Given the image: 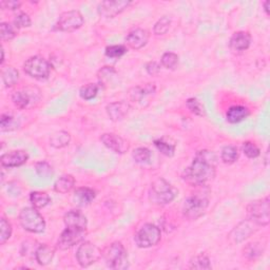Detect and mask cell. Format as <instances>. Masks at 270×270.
<instances>
[{"instance_id":"1","label":"cell","mask_w":270,"mask_h":270,"mask_svg":"<svg viewBox=\"0 0 270 270\" xmlns=\"http://www.w3.org/2000/svg\"><path fill=\"white\" fill-rule=\"evenodd\" d=\"M216 156L212 151H199L192 164L186 169L184 179L192 186H205L215 176Z\"/></svg>"},{"instance_id":"2","label":"cell","mask_w":270,"mask_h":270,"mask_svg":"<svg viewBox=\"0 0 270 270\" xmlns=\"http://www.w3.org/2000/svg\"><path fill=\"white\" fill-rule=\"evenodd\" d=\"M177 190L164 179L153 182L149 192L150 201L155 205H168L175 199Z\"/></svg>"},{"instance_id":"3","label":"cell","mask_w":270,"mask_h":270,"mask_svg":"<svg viewBox=\"0 0 270 270\" xmlns=\"http://www.w3.org/2000/svg\"><path fill=\"white\" fill-rule=\"evenodd\" d=\"M104 258L107 265L116 270H124L129 267L128 255L121 242H114L104 251Z\"/></svg>"},{"instance_id":"4","label":"cell","mask_w":270,"mask_h":270,"mask_svg":"<svg viewBox=\"0 0 270 270\" xmlns=\"http://www.w3.org/2000/svg\"><path fill=\"white\" fill-rule=\"evenodd\" d=\"M208 205H209L208 194L198 192L185 201L183 213L185 217L191 219V221H193V219L196 221V219H198L205 213Z\"/></svg>"},{"instance_id":"5","label":"cell","mask_w":270,"mask_h":270,"mask_svg":"<svg viewBox=\"0 0 270 270\" xmlns=\"http://www.w3.org/2000/svg\"><path fill=\"white\" fill-rule=\"evenodd\" d=\"M19 222L24 230L32 233H41L46 229L45 218L34 207L23 208L20 211Z\"/></svg>"},{"instance_id":"6","label":"cell","mask_w":270,"mask_h":270,"mask_svg":"<svg viewBox=\"0 0 270 270\" xmlns=\"http://www.w3.org/2000/svg\"><path fill=\"white\" fill-rule=\"evenodd\" d=\"M160 229L153 224H145L135 234L134 240L139 248H149L155 246L160 241Z\"/></svg>"},{"instance_id":"7","label":"cell","mask_w":270,"mask_h":270,"mask_svg":"<svg viewBox=\"0 0 270 270\" xmlns=\"http://www.w3.org/2000/svg\"><path fill=\"white\" fill-rule=\"evenodd\" d=\"M269 198L251 202L247 207L248 216L259 226H267L270 222Z\"/></svg>"},{"instance_id":"8","label":"cell","mask_w":270,"mask_h":270,"mask_svg":"<svg viewBox=\"0 0 270 270\" xmlns=\"http://www.w3.org/2000/svg\"><path fill=\"white\" fill-rule=\"evenodd\" d=\"M41 93L36 87H25L16 91L12 95V100L19 109H28L35 106L40 100Z\"/></svg>"},{"instance_id":"9","label":"cell","mask_w":270,"mask_h":270,"mask_svg":"<svg viewBox=\"0 0 270 270\" xmlns=\"http://www.w3.org/2000/svg\"><path fill=\"white\" fill-rule=\"evenodd\" d=\"M23 70L29 76L36 79H46L51 72V66L45 58L33 56L23 65Z\"/></svg>"},{"instance_id":"10","label":"cell","mask_w":270,"mask_h":270,"mask_svg":"<svg viewBox=\"0 0 270 270\" xmlns=\"http://www.w3.org/2000/svg\"><path fill=\"white\" fill-rule=\"evenodd\" d=\"M101 257V251L91 242H82L76 252V259L81 267H89L96 263Z\"/></svg>"},{"instance_id":"11","label":"cell","mask_w":270,"mask_h":270,"mask_svg":"<svg viewBox=\"0 0 270 270\" xmlns=\"http://www.w3.org/2000/svg\"><path fill=\"white\" fill-rule=\"evenodd\" d=\"M83 22V17L79 11H68L59 16L56 28L63 32H73L81 28Z\"/></svg>"},{"instance_id":"12","label":"cell","mask_w":270,"mask_h":270,"mask_svg":"<svg viewBox=\"0 0 270 270\" xmlns=\"http://www.w3.org/2000/svg\"><path fill=\"white\" fill-rule=\"evenodd\" d=\"M86 230H76L70 229V228H66L63 233L59 236V240L57 242V247L62 250L69 249L75 245L82 242V240L86 236Z\"/></svg>"},{"instance_id":"13","label":"cell","mask_w":270,"mask_h":270,"mask_svg":"<svg viewBox=\"0 0 270 270\" xmlns=\"http://www.w3.org/2000/svg\"><path fill=\"white\" fill-rule=\"evenodd\" d=\"M132 2L126 1V0H115V1H103L98 5V13L100 16L106 17V18H113L124 12L127 7L131 5Z\"/></svg>"},{"instance_id":"14","label":"cell","mask_w":270,"mask_h":270,"mask_svg":"<svg viewBox=\"0 0 270 270\" xmlns=\"http://www.w3.org/2000/svg\"><path fill=\"white\" fill-rule=\"evenodd\" d=\"M100 141L104 143V145L112 150L115 153L118 154H124L127 151L129 150V143L127 140H125L120 135L114 134V133H105L100 136Z\"/></svg>"},{"instance_id":"15","label":"cell","mask_w":270,"mask_h":270,"mask_svg":"<svg viewBox=\"0 0 270 270\" xmlns=\"http://www.w3.org/2000/svg\"><path fill=\"white\" fill-rule=\"evenodd\" d=\"M256 227H260V226L253 221H251L250 218H248L246 219V221L240 223L234 228L229 235V239L233 243H241L244 240L249 238V236L257 230Z\"/></svg>"},{"instance_id":"16","label":"cell","mask_w":270,"mask_h":270,"mask_svg":"<svg viewBox=\"0 0 270 270\" xmlns=\"http://www.w3.org/2000/svg\"><path fill=\"white\" fill-rule=\"evenodd\" d=\"M64 221L66 228L76 230H87V217L78 210H71L68 213H66Z\"/></svg>"},{"instance_id":"17","label":"cell","mask_w":270,"mask_h":270,"mask_svg":"<svg viewBox=\"0 0 270 270\" xmlns=\"http://www.w3.org/2000/svg\"><path fill=\"white\" fill-rule=\"evenodd\" d=\"M29 158V155L25 151L23 150H15L11 151L8 153H5L0 158V162L1 165L6 168H14V167H19L23 164L27 163Z\"/></svg>"},{"instance_id":"18","label":"cell","mask_w":270,"mask_h":270,"mask_svg":"<svg viewBox=\"0 0 270 270\" xmlns=\"http://www.w3.org/2000/svg\"><path fill=\"white\" fill-rule=\"evenodd\" d=\"M149 40V33L143 29H135L131 31L126 38V42L131 49L139 50L147 45Z\"/></svg>"},{"instance_id":"19","label":"cell","mask_w":270,"mask_h":270,"mask_svg":"<svg viewBox=\"0 0 270 270\" xmlns=\"http://www.w3.org/2000/svg\"><path fill=\"white\" fill-rule=\"evenodd\" d=\"M108 116L113 122L122 121L123 118L129 113L130 106L125 101H115V103L109 104L106 108Z\"/></svg>"},{"instance_id":"20","label":"cell","mask_w":270,"mask_h":270,"mask_svg":"<svg viewBox=\"0 0 270 270\" xmlns=\"http://www.w3.org/2000/svg\"><path fill=\"white\" fill-rule=\"evenodd\" d=\"M251 44V36L248 32H238L230 39V49L236 52L247 50Z\"/></svg>"},{"instance_id":"21","label":"cell","mask_w":270,"mask_h":270,"mask_svg":"<svg viewBox=\"0 0 270 270\" xmlns=\"http://www.w3.org/2000/svg\"><path fill=\"white\" fill-rule=\"evenodd\" d=\"M95 197L96 194L94 190L88 187H82V188H78L75 191L74 201L78 206L83 207V206L89 205L90 202L95 199Z\"/></svg>"},{"instance_id":"22","label":"cell","mask_w":270,"mask_h":270,"mask_svg":"<svg viewBox=\"0 0 270 270\" xmlns=\"http://www.w3.org/2000/svg\"><path fill=\"white\" fill-rule=\"evenodd\" d=\"M155 93V87L154 84L148 83L143 87H134L130 91V98L133 101L136 103H140V101L145 100L148 96L154 94Z\"/></svg>"},{"instance_id":"23","label":"cell","mask_w":270,"mask_h":270,"mask_svg":"<svg viewBox=\"0 0 270 270\" xmlns=\"http://www.w3.org/2000/svg\"><path fill=\"white\" fill-rule=\"evenodd\" d=\"M55 250L53 247L49 246V245H40V246L35 251V258L39 265L46 266L52 262L54 258Z\"/></svg>"},{"instance_id":"24","label":"cell","mask_w":270,"mask_h":270,"mask_svg":"<svg viewBox=\"0 0 270 270\" xmlns=\"http://www.w3.org/2000/svg\"><path fill=\"white\" fill-rule=\"evenodd\" d=\"M249 115V111L246 107L243 106H234L231 107L226 114L227 121L231 124H238Z\"/></svg>"},{"instance_id":"25","label":"cell","mask_w":270,"mask_h":270,"mask_svg":"<svg viewBox=\"0 0 270 270\" xmlns=\"http://www.w3.org/2000/svg\"><path fill=\"white\" fill-rule=\"evenodd\" d=\"M75 185V180L74 177L70 174H66L63 175L62 177H59V179L55 182L54 184V190L58 193H68L70 192Z\"/></svg>"},{"instance_id":"26","label":"cell","mask_w":270,"mask_h":270,"mask_svg":"<svg viewBox=\"0 0 270 270\" xmlns=\"http://www.w3.org/2000/svg\"><path fill=\"white\" fill-rule=\"evenodd\" d=\"M70 140L71 136L69 133L66 131H58L50 137V145L56 149H61L69 145Z\"/></svg>"},{"instance_id":"27","label":"cell","mask_w":270,"mask_h":270,"mask_svg":"<svg viewBox=\"0 0 270 270\" xmlns=\"http://www.w3.org/2000/svg\"><path fill=\"white\" fill-rule=\"evenodd\" d=\"M30 202H32L34 208L40 209V208L46 207L51 202V199L49 197V194L46 192L35 191L30 194Z\"/></svg>"},{"instance_id":"28","label":"cell","mask_w":270,"mask_h":270,"mask_svg":"<svg viewBox=\"0 0 270 270\" xmlns=\"http://www.w3.org/2000/svg\"><path fill=\"white\" fill-rule=\"evenodd\" d=\"M19 73L13 67H6L2 70V80L5 87H13L18 81Z\"/></svg>"},{"instance_id":"29","label":"cell","mask_w":270,"mask_h":270,"mask_svg":"<svg viewBox=\"0 0 270 270\" xmlns=\"http://www.w3.org/2000/svg\"><path fill=\"white\" fill-rule=\"evenodd\" d=\"M238 157H239V152H238V148L236 147L229 145V146H226L222 149L221 158L225 164L231 165L236 162Z\"/></svg>"},{"instance_id":"30","label":"cell","mask_w":270,"mask_h":270,"mask_svg":"<svg viewBox=\"0 0 270 270\" xmlns=\"http://www.w3.org/2000/svg\"><path fill=\"white\" fill-rule=\"evenodd\" d=\"M263 251H264L263 244H260V243L248 244L243 250L244 256L248 259H251V260L257 259L261 255H263Z\"/></svg>"},{"instance_id":"31","label":"cell","mask_w":270,"mask_h":270,"mask_svg":"<svg viewBox=\"0 0 270 270\" xmlns=\"http://www.w3.org/2000/svg\"><path fill=\"white\" fill-rule=\"evenodd\" d=\"M17 31H18V29L14 24L7 22H2L0 24V36H1L3 41L13 39L17 35Z\"/></svg>"},{"instance_id":"32","label":"cell","mask_w":270,"mask_h":270,"mask_svg":"<svg viewBox=\"0 0 270 270\" xmlns=\"http://www.w3.org/2000/svg\"><path fill=\"white\" fill-rule=\"evenodd\" d=\"M132 157L135 160V162L138 164H147L150 162L151 159V152L147 148H137L133 151Z\"/></svg>"},{"instance_id":"33","label":"cell","mask_w":270,"mask_h":270,"mask_svg":"<svg viewBox=\"0 0 270 270\" xmlns=\"http://www.w3.org/2000/svg\"><path fill=\"white\" fill-rule=\"evenodd\" d=\"M154 145L162 154L166 156H173L175 152V145L173 143H169L164 139H156L154 140Z\"/></svg>"},{"instance_id":"34","label":"cell","mask_w":270,"mask_h":270,"mask_svg":"<svg viewBox=\"0 0 270 270\" xmlns=\"http://www.w3.org/2000/svg\"><path fill=\"white\" fill-rule=\"evenodd\" d=\"M190 268L191 269H210V260L205 255H200L194 257L190 261Z\"/></svg>"},{"instance_id":"35","label":"cell","mask_w":270,"mask_h":270,"mask_svg":"<svg viewBox=\"0 0 270 270\" xmlns=\"http://www.w3.org/2000/svg\"><path fill=\"white\" fill-rule=\"evenodd\" d=\"M0 125L3 131H12L16 128H18V121L15 120V117L8 114H2L1 120H0Z\"/></svg>"},{"instance_id":"36","label":"cell","mask_w":270,"mask_h":270,"mask_svg":"<svg viewBox=\"0 0 270 270\" xmlns=\"http://www.w3.org/2000/svg\"><path fill=\"white\" fill-rule=\"evenodd\" d=\"M98 93V86L94 83H89L87 86H84L80 89L79 91V95L82 99L86 100H91L94 98Z\"/></svg>"},{"instance_id":"37","label":"cell","mask_w":270,"mask_h":270,"mask_svg":"<svg viewBox=\"0 0 270 270\" xmlns=\"http://www.w3.org/2000/svg\"><path fill=\"white\" fill-rule=\"evenodd\" d=\"M12 234V226L4 217L0 221V244H4Z\"/></svg>"},{"instance_id":"38","label":"cell","mask_w":270,"mask_h":270,"mask_svg":"<svg viewBox=\"0 0 270 270\" xmlns=\"http://www.w3.org/2000/svg\"><path fill=\"white\" fill-rule=\"evenodd\" d=\"M160 63H162V66L165 67L166 69L172 70L179 64V56L172 52H167L162 56Z\"/></svg>"},{"instance_id":"39","label":"cell","mask_w":270,"mask_h":270,"mask_svg":"<svg viewBox=\"0 0 270 270\" xmlns=\"http://www.w3.org/2000/svg\"><path fill=\"white\" fill-rule=\"evenodd\" d=\"M170 24H171V19L169 18V17L167 16H164L160 18L154 25V34L155 35H164V34H166L169 30V28H170Z\"/></svg>"},{"instance_id":"40","label":"cell","mask_w":270,"mask_h":270,"mask_svg":"<svg viewBox=\"0 0 270 270\" xmlns=\"http://www.w3.org/2000/svg\"><path fill=\"white\" fill-rule=\"evenodd\" d=\"M187 107L193 114H196L198 116H204L205 115L204 106H202L200 103V100H198L197 98H189L187 100Z\"/></svg>"},{"instance_id":"41","label":"cell","mask_w":270,"mask_h":270,"mask_svg":"<svg viewBox=\"0 0 270 270\" xmlns=\"http://www.w3.org/2000/svg\"><path fill=\"white\" fill-rule=\"evenodd\" d=\"M243 152L249 158H257L261 154L259 147L251 141H246L243 143Z\"/></svg>"},{"instance_id":"42","label":"cell","mask_w":270,"mask_h":270,"mask_svg":"<svg viewBox=\"0 0 270 270\" xmlns=\"http://www.w3.org/2000/svg\"><path fill=\"white\" fill-rule=\"evenodd\" d=\"M127 49L125 46L117 45V46H110L106 49V55L110 58H120L125 55Z\"/></svg>"},{"instance_id":"43","label":"cell","mask_w":270,"mask_h":270,"mask_svg":"<svg viewBox=\"0 0 270 270\" xmlns=\"http://www.w3.org/2000/svg\"><path fill=\"white\" fill-rule=\"evenodd\" d=\"M36 172L40 177H44V179H49L53 175L52 167H51L47 162H40L37 163L35 166Z\"/></svg>"},{"instance_id":"44","label":"cell","mask_w":270,"mask_h":270,"mask_svg":"<svg viewBox=\"0 0 270 270\" xmlns=\"http://www.w3.org/2000/svg\"><path fill=\"white\" fill-rule=\"evenodd\" d=\"M31 23H32L31 18L27 13H19L18 15H16L14 18V25L17 29L29 28L31 27Z\"/></svg>"},{"instance_id":"45","label":"cell","mask_w":270,"mask_h":270,"mask_svg":"<svg viewBox=\"0 0 270 270\" xmlns=\"http://www.w3.org/2000/svg\"><path fill=\"white\" fill-rule=\"evenodd\" d=\"M115 74H116V72H115V70L113 69V68H111V67H105V68H103V69H101L99 71L98 77L100 79V82L106 83V82H109L110 79L112 78L111 76H113Z\"/></svg>"},{"instance_id":"46","label":"cell","mask_w":270,"mask_h":270,"mask_svg":"<svg viewBox=\"0 0 270 270\" xmlns=\"http://www.w3.org/2000/svg\"><path fill=\"white\" fill-rule=\"evenodd\" d=\"M21 5L20 1H16V0H2L0 1V6H1L2 10H17Z\"/></svg>"},{"instance_id":"47","label":"cell","mask_w":270,"mask_h":270,"mask_svg":"<svg viewBox=\"0 0 270 270\" xmlns=\"http://www.w3.org/2000/svg\"><path fill=\"white\" fill-rule=\"evenodd\" d=\"M146 71L152 76L157 75L160 71V66L156 62H150L146 65Z\"/></svg>"},{"instance_id":"48","label":"cell","mask_w":270,"mask_h":270,"mask_svg":"<svg viewBox=\"0 0 270 270\" xmlns=\"http://www.w3.org/2000/svg\"><path fill=\"white\" fill-rule=\"evenodd\" d=\"M268 5H269V1L267 0V1L264 2V10H265V12H266L267 15H269V8H268Z\"/></svg>"}]
</instances>
